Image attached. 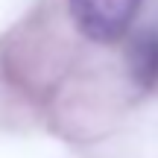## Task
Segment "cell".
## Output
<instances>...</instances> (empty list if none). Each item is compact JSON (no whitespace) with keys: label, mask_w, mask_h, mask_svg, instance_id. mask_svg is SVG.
Segmentation results:
<instances>
[{"label":"cell","mask_w":158,"mask_h":158,"mask_svg":"<svg viewBox=\"0 0 158 158\" xmlns=\"http://www.w3.org/2000/svg\"><path fill=\"white\" fill-rule=\"evenodd\" d=\"M141 0H70V18L94 41H117L132 27Z\"/></svg>","instance_id":"cell-1"}]
</instances>
